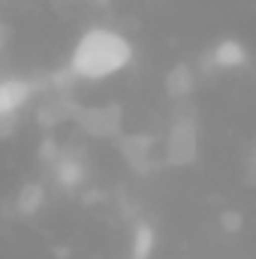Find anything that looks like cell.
Here are the masks:
<instances>
[{
	"mask_svg": "<svg viewBox=\"0 0 256 259\" xmlns=\"http://www.w3.org/2000/svg\"><path fill=\"white\" fill-rule=\"evenodd\" d=\"M133 61V42L115 27H91L69 52V72L84 81H103L118 75Z\"/></svg>",
	"mask_w": 256,
	"mask_h": 259,
	"instance_id": "1",
	"label": "cell"
},
{
	"mask_svg": "<svg viewBox=\"0 0 256 259\" xmlns=\"http://www.w3.org/2000/svg\"><path fill=\"white\" fill-rule=\"evenodd\" d=\"M27 100V88H21L18 81H6L0 84V112H12Z\"/></svg>",
	"mask_w": 256,
	"mask_h": 259,
	"instance_id": "2",
	"label": "cell"
}]
</instances>
